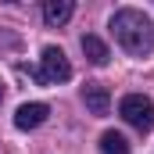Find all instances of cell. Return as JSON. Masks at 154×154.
I'll return each instance as SVG.
<instances>
[{
  "mask_svg": "<svg viewBox=\"0 0 154 154\" xmlns=\"http://www.w3.org/2000/svg\"><path fill=\"white\" fill-rule=\"evenodd\" d=\"M111 32H115L118 47L133 57H147L154 50V22L151 14H143L136 7H122L111 14Z\"/></svg>",
  "mask_w": 154,
  "mask_h": 154,
  "instance_id": "cell-1",
  "label": "cell"
},
{
  "mask_svg": "<svg viewBox=\"0 0 154 154\" xmlns=\"http://www.w3.org/2000/svg\"><path fill=\"white\" fill-rule=\"evenodd\" d=\"M72 11H75L72 0H47V4H43V22H47V25H65V22L72 18Z\"/></svg>",
  "mask_w": 154,
  "mask_h": 154,
  "instance_id": "cell-7",
  "label": "cell"
},
{
  "mask_svg": "<svg viewBox=\"0 0 154 154\" xmlns=\"http://www.w3.org/2000/svg\"><path fill=\"white\" fill-rule=\"evenodd\" d=\"M118 115L125 118L133 129L147 133V129L154 125V104H151V97H143V93H129V97H122Z\"/></svg>",
  "mask_w": 154,
  "mask_h": 154,
  "instance_id": "cell-2",
  "label": "cell"
},
{
  "mask_svg": "<svg viewBox=\"0 0 154 154\" xmlns=\"http://www.w3.org/2000/svg\"><path fill=\"white\" fill-rule=\"evenodd\" d=\"M39 65H43V72H39L43 82H68V79H72V65H68L65 50H61V47H54V43H50V47H43Z\"/></svg>",
  "mask_w": 154,
  "mask_h": 154,
  "instance_id": "cell-3",
  "label": "cell"
},
{
  "mask_svg": "<svg viewBox=\"0 0 154 154\" xmlns=\"http://www.w3.org/2000/svg\"><path fill=\"white\" fill-rule=\"evenodd\" d=\"M50 115V108L43 104V100H32V104H22L18 111H14V125L18 129H39L43 122Z\"/></svg>",
  "mask_w": 154,
  "mask_h": 154,
  "instance_id": "cell-5",
  "label": "cell"
},
{
  "mask_svg": "<svg viewBox=\"0 0 154 154\" xmlns=\"http://www.w3.org/2000/svg\"><path fill=\"white\" fill-rule=\"evenodd\" d=\"M82 104H86L90 115H108V111H111V93H108V86L86 82V86H82Z\"/></svg>",
  "mask_w": 154,
  "mask_h": 154,
  "instance_id": "cell-4",
  "label": "cell"
},
{
  "mask_svg": "<svg viewBox=\"0 0 154 154\" xmlns=\"http://www.w3.org/2000/svg\"><path fill=\"white\" fill-rule=\"evenodd\" d=\"M82 54H86V61L97 65V68H104V65L111 61V50H108V43L100 36H82Z\"/></svg>",
  "mask_w": 154,
  "mask_h": 154,
  "instance_id": "cell-6",
  "label": "cell"
},
{
  "mask_svg": "<svg viewBox=\"0 0 154 154\" xmlns=\"http://www.w3.org/2000/svg\"><path fill=\"white\" fill-rule=\"evenodd\" d=\"M0 104H4V86H0Z\"/></svg>",
  "mask_w": 154,
  "mask_h": 154,
  "instance_id": "cell-9",
  "label": "cell"
},
{
  "mask_svg": "<svg viewBox=\"0 0 154 154\" xmlns=\"http://www.w3.org/2000/svg\"><path fill=\"white\" fill-rule=\"evenodd\" d=\"M100 154H129V140L122 136V133H115V129H108V133H100Z\"/></svg>",
  "mask_w": 154,
  "mask_h": 154,
  "instance_id": "cell-8",
  "label": "cell"
}]
</instances>
